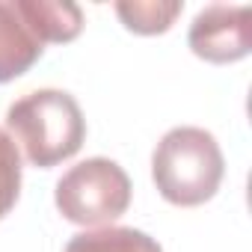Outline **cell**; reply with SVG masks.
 <instances>
[{
  "mask_svg": "<svg viewBox=\"0 0 252 252\" xmlns=\"http://www.w3.org/2000/svg\"><path fill=\"white\" fill-rule=\"evenodd\" d=\"M131 178L110 158H86L74 163L54 190V202L68 222L101 225L119 220L131 205Z\"/></svg>",
  "mask_w": 252,
  "mask_h": 252,
  "instance_id": "cell-3",
  "label": "cell"
},
{
  "mask_svg": "<svg viewBox=\"0 0 252 252\" xmlns=\"http://www.w3.org/2000/svg\"><path fill=\"white\" fill-rule=\"evenodd\" d=\"M45 42L33 33L15 0H0V83L27 74L42 57Z\"/></svg>",
  "mask_w": 252,
  "mask_h": 252,
  "instance_id": "cell-5",
  "label": "cell"
},
{
  "mask_svg": "<svg viewBox=\"0 0 252 252\" xmlns=\"http://www.w3.org/2000/svg\"><path fill=\"white\" fill-rule=\"evenodd\" d=\"M152 175L166 202L181 208L205 205L214 199L225 175L217 137L193 125L166 131L152 155Z\"/></svg>",
  "mask_w": 252,
  "mask_h": 252,
  "instance_id": "cell-2",
  "label": "cell"
},
{
  "mask_svg": "<svg viewBox=\"0 0 252 252\" xmlns=\"http://www.w3.org/2000/svg\"><path fill=\"white\" fill-rule=\"evenodd\" d=\"M6 134L24 149L33 166L51 169L80 152L86 119L74 95L63 89H36L6 110Z\"/></svg>",
  "mask_w": 252,
  "mask_h": 252,
  "instance_id": "cell-1",
  "label": "cell"
},
{
  "mask_svg": "<svg viewBox=\"0 0 252 252\" xmlns=\"http://www.w3.org/2000/svg\"><path fill=\"white\" fill-rule=\"evenodd\" d=\"M187 42L190 51L205 63H237L252 51V9L211 3L193 18Z\"/></svg>",
  "mask_w": 252,
  "mask_h": 252,
  "instance_id": "cell-4",
  "label": "cell"
},
{
  "mask_svg": "<svg viewBox=\"0 0 252 252\" xmlns=\"http://www.w3.org/2000/svg\"><path fill=\"white\" fill-rule=\"evenodd\" d=\"M181 9V0H119L116 3V15L122 18V24L140 36L166 33Z\"/></svg>",
  "mask_w": 252,
  "mask_h": 252,
  "instance_id": "cell-8",
  "label": "cell"
},
{
  "mask_svg": "<svg viewBox=\"0 0 252 252\" xmlns=\"http://www.w3.org/2000/svg\"><path fill=\"white\" fill-rule=\"evenodd\" d=\"M21 193V152L15 140L0 128V220H3Z\"/></svg>",
  "mask_w": 252,
  "mask_h": 252,
  "instance_id": "cell-9",
  "label": "cell"
},
{
  "mask_svg": "<svg viewBox=\"0 0 252 252\" xmlns=\"http://www.w3.org/2000/svg\"><path fill=\"white\" fill-rule=\"evenodd\" d=\"M21 15L33 27V33L48 42H71L83 30V12L77 3L68 0H15Z\"/></svg>",
  "mask_w": 252,
  "mask_h": 252,
  "instance_id": "cell-6",
  "label": "cell"
},
{
  "mask_svg": "<svg viewBox=\"0 0 252 252\" xmlns=\"http://www.w3.org/2000/svg\"><path fill=\"white\" fill-rule=\"evenodd\" d=\"M65 252H163L160 243L131 225H107L80 231L68 240Z\"/></svg>",
  "mask_w": 252,
  "mask_h": 252,
  "instance_id": "cell-7",
  "label": "cell"
}]
</instances>
